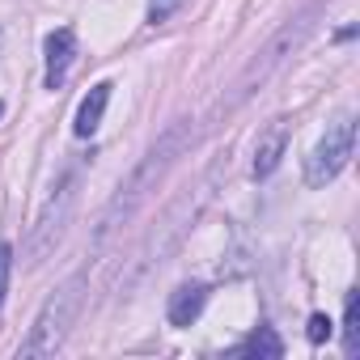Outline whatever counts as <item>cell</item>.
Instances as JSON below:
<instances>
[{
  "label": "cell",
  "mask_w": 360,
  "mask_h": 360,
  "mask_svg": "<svg viewBox=\"0 0 360 360\" xmlns=\"http://www.w3.org/2000/svg\"><path fill=\"white\" fill-rule=\"evenodd\" d=\"M330 330H335V322H330L326 314H309V326H305L309 343H326V339H330Z\"/></svg>",
  "instance_id": "13"
},
{
  "label": "cell",
  "mask_w": 360,
  "mask_h": 360,
  "mask_svg": "<svg viewBox=\"0 0 360 360\" xmlns=\"http://www.w3.org/2000/svg\"><path fill=\"white\" fill-rule=\"evenodd\" d=\"M204 301H208V288H204V284H178V288L169 292V305H165L169 326H191V322L204 314Z\"/></svg>",
  "instance_id": "8"
},
{
  "label": "cell",
  "mask_w": 360,
  "mask_h": 360,
  "mask_svg": "<svg viewBox=\"0 0 360 360\" xmlns=\"http://www.w3.org/2000/svg\"><path fill=\"white\" fill-rule=\"evenodd\" d=\"M352 148H356V119H352V115H339V119L326 127V136L314 144V153L305 157V183H309V187H326L330 178L347 165Z\"/></svg>",
  "instance_id": "3"
},
{
  "label": "cell",
  "mask_w": 360,
  "mask_h": 360,
  "mask_svg": "<svg viewBox=\"0 0 360 360\" xmlns=\"http://www.w3.org/2000/svg\"><path fill=\"white\" fill-rule=\"evenodd\" d=\"M9 276H13V246L0 242V305H5V292H9Z\"/></svg>",
  "instance_id": "14"
},
{
  "label": "cell",
  "mask_w": 360,
  "mask_h": 360,
  "mask_svg": "<svg viewBox=\"0 0 360 360\" xmlns=\"http://www.w3.org/2000/svg\"><path fill=\"white\" fill-rule=\"evenodd\" d=\"M284 148H288V123L284 119H276L263 136H259V144H255V178H267L276 165H280V157H284Z\"/></svg>",
  "instance_id": "7"
},
{
  "label": "cell",
  "mask_w": 360,
  "mask_h": 360,
  "mask_svg": "<svg viewBox=\"0 0 360 360\" xmlns=\"http://www.w3.org/2000/svg\"><path fill=\"white\" fill-rule=\"evenodd\" d=\"M309 18H314V13L297 18V26H284V30H280V34H276L263 51H259V60H255V64L246 68V77L238 81V98H250V94H255V85H263V81H267V77L284 64V56H288V51L301 43V34L309 30Z\"/></svg>",
  "instance_id": "4"
},
{
  "label": "cell",
  "mask_w": 360,
  "mask_h": 360,
  "mask_svg": "<svg viewBox=\"0 0 360 360\" xmlns=\"http://www.w3.org/2000/svg\"><path fill=\"white\" fill-rule=\"evenodd\" d=\"M191 140H195V131H191V123L183 119V123H174V127H169V131H165V136H161V140H157V144L144 153V161L131 169V178H127V183L119 187V195H115V200H110V208L102 212L98 238H106L110 229H119V225H123V221H127V217H131V212L144 204V200H148V191H157L161 174L174 165V157L183 153Z\"/></svg>",
  "instance_id": "1"
},
{
  "label": "cell",
  "mask_w": 360,
  "mask_h": 360,
  "mask_svg": "<svg viewBox=\"0 0 360 360\" xmlns=\"http://www.w3.org/2000/svg\"><path fill=\"white\" fill-rule=\"evenodd\" d=\"M72 60H77V34H72L68 26L51 30V34H47V89H60V85H64Z\"/></svg>",
  "instance_id": "6"
},
{
  "label": "cell",
  "mask_w": 360,
  "mask_h": 360,
  "mask_svg": "<svg viewBox=\"0 0 360 360\" xmlns=\"http://www.w3.org/2000/svg\"><path fill=\"white\" fill-rule=\"evenodd\" d=\"M233 356H263V360H280V356H284V343H280V335H276L271 326H259V330H250V335L233 347Z\"/></svg>",
  "instance_id": "10"
},
{
  "label": "cell",
  "mask_w": 360,
  "mask_h": 360,
  "mask_svg": "<svg viewBox=\"0 0 360 360\" xmlns=\"http://www.w3.org/2000/svg\"><path fill=\"white\" fill-rule=\"evenodd\" d=\"M81 301H85V271H72V276L47 297V305L39 309V318H34V326H30V339L22 343V356H26V360H34V356H56L60 343L68 339V326H72L77 314H81Z\"/></svg>",
  "instance_id": "2"
},
{
  "label": "cell",
  "mask_w": 360,
  "mask_h": 360,
  "mask_svg": "<svg viewBox=\"0 0 360 360\" xmlns=\"http://www.w3.org/2000/svg\"><path fill=\"white\" fill-rule=\"evenodd\" d=\"M0 115H5V106H0Z\"/></svg>",
  "instance_id": "15"
},
{
  "label": "cell",
  "mask_w": 360,
  "mask_h": 360,
  "mask_svg": "<svg viewBox=\"0 0 360 360\" xmlns=\"http://www.w3.org/2000/svg\"><path fill=\"white\" fill-rule=\"evenodd\" d=\"M343 352H347V360L360 356V292L356 288L343 301Z\"/></svg>",
  "instance_id": "11"
},
{
  "label": "cell",
  "mask_w": 360,
  "mask_h": 360,
  "mask_svg": "<svg viewBox=\"0 0 360 360\" xmlns=\"http://www.w3.org/2000/svg\"><path fill=\"white\" fill-rule=\"evenodd\" d=\"M178 9H183V0H148V26H161V22H169Z\"/></svg>",
  "instance_id": "12"
},
{
  "label": "cell",
  "mask_w": 360,
  "mask_h": 360,
  "mask_svg": "<svg viewBox=\"0 0 360 360\" xmlns=\"http://www.w3.org/2000/svg\"><path fill=\"white\" fill-rule=\"evenodd\" d=\"M110 81H98L85 98H81V110H77V136H94L98 131V123H102V115H106V102H110Z\"/></svg>",
  "instance_id": "9"
},
{
  "label": "cell",
  "mask_w": 360,
  "mask_h": 360,
  "mask_svg": "<svg viewBox=\"0 0 360 360\" xmlns=\"http://www.w3.org/2000/svg\"><path fill=\"white\" fill-rule=\"evenodd\" d=\"M68 208H72V178L51 195V204H47V212H43V221H39V229H34V242H30V263H43L47 259V250L60 242V233H64V221H68Z\"/></svg>",
  "instance_id": "5"
}]
</instances>
